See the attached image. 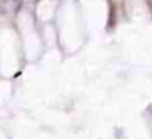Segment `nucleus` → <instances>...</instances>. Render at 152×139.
I'll return each mask as SVG.
<instances>
[]
</instances>
